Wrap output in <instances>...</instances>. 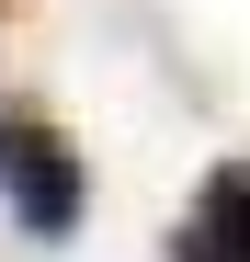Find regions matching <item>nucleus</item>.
<instances>
[{
  "label": "nucleus",
  "mask_w": 250,
  "mask_h": 262,
  "mask_svg": "<svg viewBox=\"0 0 250 262\" xmlns=\"http://www.w3.org/2000/svg\"><path fill=\"white\" fill-rule=\"evenodd\" d=\"M171 262H250V160H228L205 183V205L171 228Z\"/></svg>",
  "instance_id": "f03ea898"
},
{
  "label": "nucleus",
  "mask_w": 250,
  "mask_h": 262,
  "mask_svg": "<svg viewBox=\"0 0 250 262\" xmlns=\"http://www.w3.org/2000/svg\"><path fill=\"white\" fill-rule=\"evenodd\" d=\"M0 205L34 239H68L91 216V160H80V137L57 114H0Z\"/></svg>",
  "instance_id": "f257e3e1"
}]
</instances>
